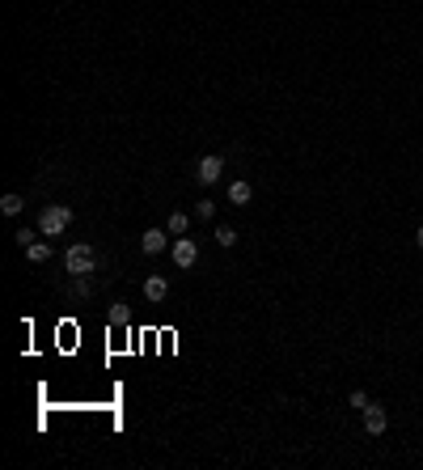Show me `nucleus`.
I'll return each mask as SVG.
<instances>
[{"label":"nucleus","instance_id":"obj_1","mask_svg":"<svg viewBox=\"0 0 423 470\" xmlns=\"http://www.w3.org/2000/svg\"><path fill=\"white\" fill-rule=\"evenodd\" d=\"M68 225H72V208H64V204H51V208L38 212V233L42 237H59Z\"/></svg>","mask_w":423,"mask_h":470},{"label":"nucleus","instance_id":"obj_2","mask_svg":"<svg viewBox=\"0 0 423 470\" xmlns=\"http://www.w3.org/2000/svg\"><path fill=\"white\" fill-rule=\"evenodd\" d=\"M64 267H68L72 276H89V271L97 267V250H93V246H72V250L64 254Z\"/></svg>","mask_w":423,"mask_h":470},{"label":"nucleus","instance_id":"obj_3","mask_svg":"<svg viewBox=\"0 0 423 470\" xmlns=\"http://www.w3.org/2000/svg\"><path fill=\"white\" fill-rule=\"evenodd\" d=\"M360 420H364V433H369V437H386V428H390V411H386L381 403H369V407L360 411Z\"/></svg>","mask_w":423,"mask_h":470},{"label":"nucleus","instance_id":"obj_4","mask_svg":"<svg viewBox=\"0 0 423 470\" xmlns=\"http://www.w3.org/2000/svg\"><path fill=\"white\" fill-rule=\"evenodd\" d=\"M220 174H225V157H216V153H208L199 165H195V178L203 182V187H212V182H220Z\"/></svg>","mask_w":423,"mask_h":470},{"label":"nucleus","instance_id":"obj_5","mask_svg":"<svg viewBox=\"0 0 423 470\" xmlns=\"http://www.w3.org/2000/svg\"><path fill=\"white\" fill-rule=\"evenodd\" d=\"M169 254H174L178 267H195V263H199V246H195V237H178V242L169 246Z\"/></svg>","mask_w":423,"mask_h":470},{"label":"nucleus","instance_id":"obj_6","mask_svg":"<svg viewBox=\"0 0 423 470\" xmlns=\"http://www.w3.org/2000/svg\"><path fill=\"white\" fill-rule=\"evenodd\" d=\"M165 242H169V237H165L161 229H144V233H140V250H144V254H161Z\"/></svg>","mask_w":423,"mask_h":470},{"label":"nucleus","instance_id":"obj_7","mask_svg":"<svg viewBox=\"0 0 423 470\" xmlns=\"http://www.w3.org/2000/svg\"><path fill=\"white\" fill-rule=\"evenodd\" d=\"M144 297H148V301H165V297H169V280H165V276H148V280H144Z\"/></svg>","mask_w":423,"mask_h":470},{"label":"nucleus","instance_id":"obj_8","mask_svg":"<svg viewBox=\"0 0 423 470\" xmlns=\"http://www.w3.org/2000/svg\"><path fill=\"white\" fill-rule=\"evenodd\" d=\"M229 199H233V204H237V208H246V204H250V199H254V187H250V182H242V178H237V182H233V187H229Z\"/></svg>","mask_w":423,"mask_h":470},{"label":"nucleus","instance_id":"obj_9","mask_svg":"<svg viewBox=\"0 0 423 470\" xmlns=\"http://www.w3.org/2000/svg\"><path fill=\"white\" fill-rule=\"evenodd\" d=\"M191 229V221H186V212H174L169 221H165V233H174V237H182Z\"/></svg>","mask_w":423,"mask_h":470},{"label":"nucleus","instance_id":"obj_10","mask_svg":"<svg viewBox=\"0 0 423 470\" xmlns=\"http://www.w3.org/2000/svg\"><path fill=\"white\" fill-rule=\"evenodd\" d=\"M25 259H30V263H47V259H51V246H47V242H30V246H25Z\"/></svg>","mask_w":423,"mask_h":470},{"label":"nucleus","instance_id":"obj_11","mask_svg":"<svg viewBox=\"0 0 423 470\" xmlns=\"http://www.w3.org/2000/svg\"><path fill=\"white\" fill-rule=\"evenodd\" d=\"M216 246H220V250H233V246H237V229L220 225V229H216Z\"/></svg>","mask_w":423,"mask_h":470},{"label":"nucleus","instance_id":"obj_12","mask_svg":"<svg viewBox=\"0 0 423 470\" xmlns=\"http://www.w3.org/2000/svg\"><path fill=\"white\" fill-rule=\"evenodd\" d=\"M106 318H110V327H127V322H131V314H127V305H123V301H114Z\"/></svg>","mask_w":423,"mask_h":470},{"label":"nucleus","instance_id":"obj_13","mask_svg":"<svg viewBox=\"0 0 423 470\" xmlns=\"http://www.w3.org/2000/svg\"><path fill=\"white\" fill-rule=\"evenodd\" d=\"M0 212H4V216H17V212H21V195H17V191H8V195L0 199Z\"/></svg>","mask_w":423,"mask_h":470},{"label":"nucleus","instance_id":"obj_14","mask_svg":"<svg viewBox=\"0 0 423 470\" xmlns=\"http://www.w3.org/2000/svg\"><path fill=\"white\" fill-rule=\"evenodd\" d=\"M347 403H352V407H356V411H364V407H369V403H373V399H369V394H364V390H352V394H347Z\"/></svg>","mask_w":423,"mask_h":470},{"label":"nucleus","instance_id":"obj_15","mask_svg":"<svg viewBox=\"0 0 423 470\" xmlns=\"http://www.w3.org/2000/svg\"><path fill=\"white\" fill-rule=\"evenodd\" d=\"M195 212H199L203 221H212V216H216V204H212V199H199V208H195Z\"/></svg>","mask_w":423,"mask_h":470},{"label":"nucleus","instance_id":"obj_16","mask_svg":"<svg viewBox=\"0 0 423 470\" xmlns=\"http://www.w3.org/2000/svg\"><path fill=\"white\" fill-rule=\"evenodd\" d=\"M72 297H76V301H85V297H89V284H85L81 276H76V284H72Z\"/></svg>","mask_w":423,"mask_h":470},{"label":"nucleus","instance_id":"obj_17","mask_svg":"<svg viewBox=\"0 0 423 470\" xmlns=\"http://www.w3.org/2000/svg\"><path fill=\"white\" fill-rule=\"evenodd\" d=\"M13 237H17V246H21V250H25V246H30V242H34V233H30V229H17V233H13Z\"/></svg>","mask_w":423,"mask_h":470},{"label":"nucleus","instance_id":"obj_18","mask_svg":"<svg viewBox=\"0 0 423 470\" xmlns=\"http://www.w3.org/2000/svg\"><path fill=\"white\" fill-rule=\"evenodd\" d=\"M415 246H419V250H423V225H419V229H415Z\"/></svg>","mask_w":423,"mask_h":470}]
</instances>
